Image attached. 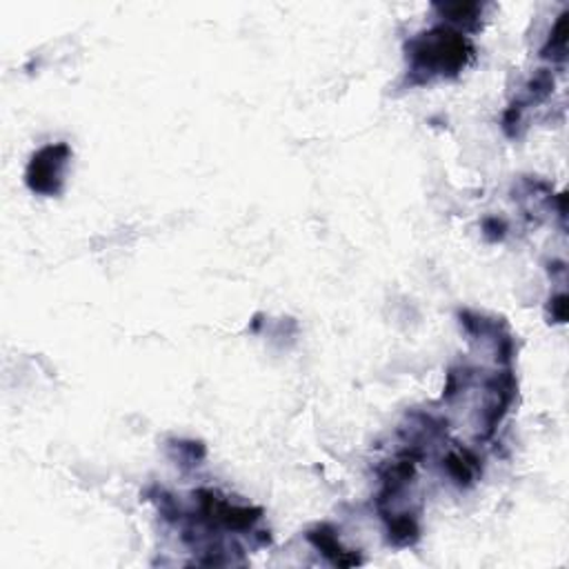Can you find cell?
Segmentation results:
<instances>
[{
    "mask_svg": "<svg viewBox=\"0 0 569 569\" xmlns=\"http://www.w3.org/2000/svg\"><path fill=\"white\" fill-rule=\"evenodd\" d=\"M469 42L449 29H433L411 42L413 67L429 73H456L471 58Z\"/></svg>",
    "mask_w": 569,
    "mask_h": 569,
    "instance_id": "cell-1",
    "label": "cell"
},
{
    "mask_svg": "<svg viewBox=\"0 0 569 569\" xmlns=\"http://www.w3.org/2000/svg\"><path fill=\"white\" fill-rule=\"evenodd\" d=\"M67 160H69V147L64 142L42 147L38 153H33L27 167V184L38 193H47V196L58 193Z\"/></svg>",
    "mask_w": 569,
    "mask_h": 569,
    "instance_id": "cell-2",
    "label": "cell"
},
{
    "mask_svg": "<svg viewBox=\"0 0 569 569\" xmlns=\"http://www.w3.org/2000/svg\"><path fill=\"white\" fill-rule=\"evenodd\" d=\"M309 540H311L327 558H331L333 565H356V562H358V558L351 556L349 551H345L342 545L338 542V538L327 531V527H320L318 531H311V533H309Z\"/></svg>",
    "mask_w": 569,
    "mask_h": 569,
    "instance_id": "cell-3",
    "label": "cell"
}]
</instances>
